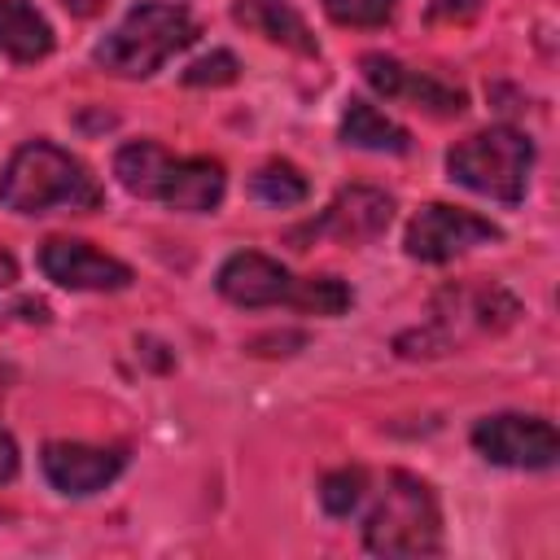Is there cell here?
I'll list each match as a JSON object with an SVG mask.
<instances>
[{"instance_id": "e0dca14e", "label": "cell", "mask_w": 560, "mask_h": 560, "mask_svg": "<svg viewBox=\"0 0 560 560\" xmlns=\"http://www.w3.org/2000/svg\"><path fill=\"white\" fill-rule=\"evenodd\" d=\"M319 503L328 516H350L368 503V472L363 468H337L319 481Z\"/></svg>"}, {"instance_id": "7402d4cb", "label": "cell", "mask_w": 560, "mask_h": 560, "mask_svg": "<svg viewBox=\"0 0 560 560\" xmlns=\"http://www.w3.org/2000/svg\"><path fill=\"white\" fill-rule=\"evenodd\" d=\"M13 472H18V442L0 429V486H4Z\"/></svg>"}, {"instance_id": "7c38bea8", "label": "cell", "mask_w": 560, "mask_h": 560, "mask_svg": "<svg viewBox=\"0 0 560 560\" xmlns=\"http://www.w3.org/2000/svg\"><path fill=\"white\" fill-rule=\"evenodd\" d=\"M39 464H44V477L61 494H96L122 472L127 455L105 451V446H88V442H48Z\"/></svg>"}, {"instance_id": "3957f363", "label": "cell", "mask_w": 560, "mask_h": 560, "mask_svg": "<svg viewBox=\"0 0 560 560\" xmlns=\"http://www.w3.org/2000/svg\"><path fill=\"white\" fill-rule=\"evenodd\" d=\"M368 521L363 547L372 556H438L442 551V512L429 481L389 468L381 486H368Z\"/></svg>"}, {"instance_id": "8992f818", "label": "cell", "mask_w": 560, "mask_h": 560, "mask_svg": "<svg viewBox=\"0 0 560 560\" xmlns=\"http://www.w3.org/2000/svg\"><path fill=\"white\" fill-rule=\"evenodd\" d=\"M472 446L503 468H551L560 455V438L551 429V420L542 416H521V411H503V416H486L472 424Z\"/></svg>"}, {"instance_id": "6da1fadb", "label": "cell", "mask_w": 560, "mask_h": 560, "mask_svg": "<svg viewBox=\"0 0 560 560\" xmlns=\"http://www.w3.org/2000/svg\"><path fill=\"white\" fill-rule=\"evenodd\" d=\"M114 175L127 192L162 201L184 214H206L223 201L228 175L214 158H171L158 140H131L114 158Z\"/></svg>"}, {"instance_id": "44dd1931", "label": "cell", "mask_w": 560, "mask_h": 560, "mask_svg": "<svg viewBox=\"0 0 560 560\" xmlns=\"http://www.w3.org/2000/svg\"><path fill=\"white\" fill-rule=\"evenodd\" d=\"M429 13L438 22H472L481 13V0H429Z\"/></svg>"}, {"instance_id": "7a4b0ae2", "label": "cell", "mask_w": 560, "mask_h": 560, "mask_svg": "<svg viewBox=\"0 0 560 560\" xmlns=\"http://www.w3.org/2000/svg\"><path fill=\"white\" fill-rule=\"evenodd\" d=\"M0 201L13 214L96 210L101 206V184L66 149H57L48 140H31L9 158V166L0 175Z\"/></svg>"}, {"instance_id": "d6986e66", "label": "cell", "mask_w": 560, "mask_h": 560, "mask_svg": "<svg viewBox=\"0 0 560 560\" xmlns=\"http://www.w3.org/2000/svg\"><path fill=\"white\" fill-rule=\"evenodd\" d=\"M398 0H324V13L341 26H381L394 18Z\"/></svg>"}, {"instance_id": "5bb4252c", "label": "cell", "mask_w": 560, "mask_h": 560, "mask_svg": "<svg viewBox=\"0 0 560 560\" xmlns=\"http://www.w3.org/2000/svg\"><path fill=\"white\" fill-rule=\"evenodd\" d=\"M0 52L13 61H39L52 52V26L22 0H0Z\"/></svg>"}, {"instance_id": "30bf717a", "label": "cell", "mask_w": 560, "mask_h": 560, "mask_svg": "<svg viewBox=\"0 0 560 560\" xmlns=\"http://www.w3.org/2000/svg\"><path fill=\"white\" fill-rule=\"evenodd\" d=\"M39 267L61 289H79V293H118V289L131 284V267L127 262H118L114 254H101L88 241H70V236L48 241L39 249Z\"/></svg>"}, {"instance_id": "8fae6325", "label": "cell", "mask_w": 560, "mask_h": 560, "mask_svg": "<svg viewBox=\"0 0 560 560\" xmlns=\"http://www.w3.org/2000/svg\"><path fill=\"white\" fill-rule=\"evenodd\" d=\"M219 293L236 306H298V293H302V280L289 276L276 258L267 254H254V249H241L232 254L223 267H219Z\"/></svg>"}, {"instance_id": "ac0fdd59", "label": "cell", "mask_w": 560, "mask_h": 560, "mask_svg": "<svg viewBox=\"0 0 560 560\" xmlns=\"http://www.w3.org/2000/svg\"><path fill=\"white\" fill-rule=\"evenodd\" d=\"M346 306H350V289L337 276H311V280H302L298 311H306V315H341Z\"/></svg>"}, {"instance_id": "52a82bcc", "label": "cell", "mask_w": 560, "mask_h": 560, "mask_svg": "<svg viewBox=\"0 0 560 560\" xmlns=\"http://www.w3.org/2000/svg\"><path fill=\"white\" fill-rule=\"evenodd\" d=\"M503 232L490 219H481L472 210H459V206L433 201V206H424L411 219V228H407V254L420 258V262H451L455 254H468V249L490 245Z\"/></svg>"}, {"instance_id": "603a6c76", "label": "cell", "mask_w": 560, "mask_h": 560, "mask_svg": "<svg viewBox=\"0 0 560 560\" xmlns=\"http://www.w3.org/2000/svg\"><path fill=\"white\" fill-rule=\"evenodd\" d=\"M13 280H18V262H13L9 249H0V289H9Z\"/></svg>"}, {"instance_id": "9c48e42d", "label": "cell", "mask_w": 560, "mask_h": 560, "mask_svg": "<svg viewBox=\"0 0 560 560\" xmlns=\"http://www.w3.org/2000/svg\"><path fill=\"white\" fill-rule=\"evenodd\" d=\"M394 219V201L381 192V188H368V184H350L341 188L328 210L306 223L302 232H293V241H315V236H332L341 245H359V241H376Z\"/></svg>"}, {"instance_id": "5b68a950", "label": "cell", "mask_w": 560, "mask_h": 560, "mask_svg": "<svg viewBox=\"0 0 560 560\" xmlns=\"http://www.w3.org/2000/svg\"><path fill=\"white\" fill-rule=\"evenodd\" d=\"M529 166H534V144L516 127L477 131V136L459 140L446 153V171H451L455 184H464V188H472L481 197L508 201V206H516L525 197Z\"/></svg>"}, {"instance_id": "ffe728a7", "label": "cell", "mask_w": 560, "mask_h": 560, "mask_svg": "<svg viewBox=\"0 0 560 560\" xmlns=\"http://www.w3.org/2000/svg\"><path fill=\"white\" fill-rule=\"evenodd\" d=\"M236 57L232 52H210V57H201V61H192L188 70H184V83L188 88H223V83H232L236 79Z\"/></svg>"}, {"instance_id": "9a60e30c", "label": "cell", "mask_w": 560, "mask_h": 560, "mask_svg": "<svg viewBox=\"0 0 560 560\" xmlns=\"http://www.w3.org/2000/svg\"><path fill=\"white\" fill-rule=\"evenodd\" d=\"M341 140L354 144V149H372V153H407L411 149V136L394 118H385L376 105H368V101H350L346 105Z\"/></svg>"}, {"instance_id": "ba28073f", "label": "cell", "mask_w": 560, "mask_h": 560, "mask_svg": "<svg viewBox=\"0 0 560 560\" xmlns=\"http://www.w3.org/2000/svg\"><path fill=\"white\" fill-rule=\"evenodd\" d=\"M359 66H363V79H368L381 96L402 101V105H411V109H424L429 118H455V114H464V105H468V96H464L459 88H451V83H442V79H433V74H420V70L402 66L398 57L368 52Z\"/></svg>"}, {"instance_id": "277c9868", "label": "cell", "mask_w": 560, "mask_h": 560, "mask_svg": "<svg viewBox=\"0 0 560 560\" xmlns=\"http://www.w3.org/2000/svg\"><path fill=\"white\" fill-rule=\"evenodd\" d=\"M197 22L184 4L149 0L136 4L101 44H96V66L118 74V79H149L171 52L192 44Z\"/></svg>"}, {"instance_id": "4fadbf2b", "label": "cell", "mask_w": 560, "mask_h": 560, "mask_svg": "<svg viewBox=\"0 0 560 560\" xmlns=\"http://www.w3.org/2000/svg\"><path fill=\"white\" fill-rule=\"evenodd\" d=\"M232 18H236L245 31L262 35V39H271V44H284V48H293V52H302V57H315V52H319L311 26H306L302 13H298L293 4H284V0H236V4H232Z\"/></svg>"}, {"instance_id": "2e32d148", "label": "cell", "mask_w": 560, "mask_h": 560, "mask_svg": "<svg viewBox=\"0 0 560 560\" xmlns=\"http://www.w3.org/2000/svg\"><path fill=\"white\" fill-rule=\"evenodd\" d=\"M249 192L258 197V201H267V206H298V201H306V175L293 166V162H267V166H258L254 171V179H249Z\"/></svg>"}]
</instances>
